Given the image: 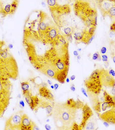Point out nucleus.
<instances>
[{"mask_svg":"<svg viewBox=\"0 0 115 130\" xmlns=\"http://www.w3.org/2000/svg\"><path fill=\"white\" fill-rule=\"evenodd\" d=\"M78 109L76 101L68 99L65 103L54 104L52 116L56 127L62 130H72L75 122Z\"/></svg>","mask_w":115,"mask_h":130,"instance_id":"obj_1","label":"nucleus"},{"mask_svg":"<svg viewBox=\"0 0 115 130\" xmlns=\"http://www.w3.org/2000/svg\"><path fill=\"white\" fill-rule=\"evenodd\" d=\"M0 44V76L16 80L19 76L17 62L5 42L1 41Z\"/></svg>","mask_w":115,"mask_h":130,"instance_id":"obj_2","label":"nucleus"},{"mask_svg":"<svg viewBox=\"0 0 115 130\" xmlns=\"http://www.w3.org/2000/svg\"><path fill=\"white\" fill-rule=\"evenodd\" d=\"M74 13L88 30L96 28L98 13L96 8L88 2L75 1L73 5Z\"/></svg>","mask_w":115,"mask_h":130,"instance_id":"obj_3","label":"nucleus"},{"mask_svg":"<svg viewBox=\"0 0 115 130\" xmlns=\"http://www.w3.org/2000/svg\"><path fill=\"white\" fill-rule=\"evenodd\" d=\"M12 85L10 79L0 76V115L6 110L11 99Z\"/></svg>","mask_w":115,"mask_h":130,"instance_id":"obj_4","label":"nucleus"},{"mask_svg":"<svg viewBox=\"0 0 115 130\" xmlns=\"http://www.w3.org/2000/svg\"><path fill=\"white\" fill-rule=\"evenodd\" d=\"M84 84L87 91L99 95L102 87L100 80V70L93 71L89 78L84 81Z\"/></svg>","mask_w":115,"mask_h":130,"instance_id":"obj_5","label":"nucleus"},{"mask_svg":"<svg viewBox=\"0 0 115 130\" xmlns=\"http://www.w3.org/2000/svg\"><path fill=\"white\" fill-rule=\"evenodd\" d=\"M23 111L20 110L14 113L6 120L5 125V130H21L22 118Z\"/></svg>","mask_w":115,"mask_h":130,"instance_id":"obj_6","label":"nucleus"},{"mask_svg":"<svg viewBox=\"0 0 115 130\" xmlns=\"http://www.w3.org/2000/svg\"><path fill=\"white\" fill-rule=\"evenodd\" d=\"M100 80L102 86L106 88H115V79L109 74L108 71L104 68L100 70Z\"/></svg>","mask_w":115,"mask_h":130,"instance_id":"obj_7","label":"nucleus"},{"mask_svg":"<svg viewBox=\"0 0 115 130\" xmlns=\"http://www.w3.org/2000/svg\"><path fill=\"white\" fill-rule=\"evenodd\" d=\"M23 95L25 97L26 103L29 105L30 108L32 110L36 112L39 108L41 98L38 97L37 95L33 96L30 90L26 93H23Z\"/></svg>","mask_w":115,"mask_h":130,"instance_id":"obj_8","label":"nucleus"},{"mask_svg":"<svg viewBox=\"0 0 115 130\" xmlns=\"http://www.w3.org/2000/svg\"><path fill=\"white\" fill-rule=\"evenodd\" d=\"M82 120L79 126L80 129L82 130L85 128L86 125L89 119H90L93 115V111L87 104H86L82 108Z\"/></svg>","mask_w":115,"mask_h":130,"instance_id":"obj_9","label":"nucleus"},{"mask_svg":"<svg viewBox=\"0 0 115 130\" xmlns=\"http://www.w3.org/2000/svg\"><path fill=\"white\" fill-rule=\"evenodd\" d=\"M97 113L100 119L102 121L106 122L110 124H115V108H111L101 114Z\"/></svg>","mask_w":115,"mask_h":130,"instance_id":"obj_10","label":"nucleus"},{"mask_svg":"<svg viewBox=\"0 0 115 130\" xmlns=\"http://www.w3.org/2000/svg\"><path fill=\"white\" fill-rule=\"evenodd\" d=\"M87 92L93 110L97 113H100L101 111L102 103L100 101L99 95L89 91H87Z\"/></svg>","mask_w":115,"mask_h":130,"instance_id":"obj_11","label":"nucleus"},{"mask_svg":"<svg viewBox=\"0 0 115 130\" xmlns=\"http://www.w3.org/2000/svg\"><path fill=\"white\" fill-rule=\"evenodd\" d=\"M21 130H39L37 126L32 122L26 114H24L22 116Z\"/></svg>","mask_w":115,"mask_h":130,"instance_id":"obj_12","label":"nucleus"},{"mask_svg":"<svg viewBox=\"0 0 115 130\" xmlns=\"http://www.w3.org/2000/svg\"><path fill=\"white\" fill-rule=\"evenodd\" d=\"M97 5L99 8L103 17L105 18L108 16V12L110 9L115 4L111 2L104 1L97 4Z\"/></svg>","mask_w":115,"mask_h":130,"instance_id":"obj_13","label":"nucleus"},{"mask_svg":"<svg viewBox=\"0 0 115 130\" xmlns=\"http://www.w3.org/2000/svg\"><path fill=\"white\" fill-rule=\"evenodd\" d=\"M70 3L71 0H47L49 10L70 4Z\"/></svg>","mask_w":115,"mask_h":130,"instance_id":"obj_14","label":"nucleus"},{"mask_svg":"<svg viewBox=\"0 0 115 130\" xmlns=\"http://www.w3.org/2000/svg\"><path fill=\"white\" fill-rule=\"evenodd\" d=\"M39 94L41 97L49 101L53 102L54 97L51 91L47 86H41L39 89Z\"/></svg>","mask_w":115,"mask_h":130,"instance_id":"obj_15","label":"nucleus"},{"mask_svg":"<svg viewBox=\"0 0 115 130\" xmlns=\"http://www.w3.org/2000/svg\"><path fill=\"white\" fill-rule=\"evenodd\" d=\"M47 99L45 98H41L40 103L39 105V108H42L46 110L47 115L48 116H52L53 111V106L54 105H52L51 102L46 100Z\"/></svg>","mask_w":115,"mask_h":130,"instance_id":"obj_16","label":"nucleus"},{"mask_svg":"<svg viewBox=\"0 0 115 130\" xmlns=\"http://www.w3.org/2000/svg\"><path fill=\"white\" fill-rule=\"evenodd\" d=\"M103 97L104 101L108 103L109 105L111 108H115V96H111L109 95L106 91H103Z\"/></svg>","mask_w":115,"mask_h":130,"instance_id":"obj_17","label":"nucleus"},{"mask_svg":"<svg viewBox=\"0 0 115 130\" xmlns=\"http://www.w3.org/2000/svg\"><path fill=\"white\" fill-rule=\"evenodd\" d=\"M21 86L23 94L26 93L29 90V83L28 82H23L21 83Z\"/></svg>","mask_w":115,"mask_h":130,"instance_id":"obj_18","label":"nucleus"},{"mask_svg":"<svg viewBox=\"0 0 115 130\" xmlns=\"http://www.w3.org/2000/svg\"><path fill=\"white\" fill-rule=\"evenodd\" d=\"M95 128V123L93 121L87 123L85 127L86 130H94Z\"/></svg>","mask_w":115,"mask_h":130,"instance_id":"obj_19","label":"nucleus"},{"mask_svg":"<svg viewBox=\"0 0 115 130\" xmlns=\"http://www.w3.org/2000/svg\"><path fill=\"white\" fill-rule=\"evenodd\" d=\"M108 16L111 19H114L115 18V5L112 7L108 12Z\"/></svg>","mask_w":115,"mask_h":130,"instance_id":"obj_20","label":"nucleus"},{"mask_svg":"<svg viewBox=\"0 0 115 130\" xmlns=\"http://www.w3.org/2000/svg\"><path fill=\"white\" fill-rule=\"evenodd\" d=\"M92 58L93 60L97 61H100L102 59L100 54L99 52H95V53H94V54L93 55Z\"/></svg>","mask_w":115,"mask_h":130,"instance_id":"obj_21","label":"nucleus"},{"mask_svg":"<svg viewBox=\"0 0 115 130\" xmlns=\"http://www.w3.org/2000/svg\"><path fill=\"white\" fill-rule=\"evenodd\" d=\"M110 108L109 105L108 104V103H107L106 102L104 101V102H103L101 105V109L102 111H105L107 110V108Z\"/></svg>","mask_w":115,"mask_h":130,"instance_id":"obj_22","label":"nucleus"},{"mask_svg":"<svg viewBox=\"0 0 115 130\" xmlns=\"http://www.w3.org/2000/svg\"><path fill=\"white\" fill-rule=\"evenodd\" d=\"M101 58L105 64L108 66L109 65V62H108V56L106 55H103L101 56Z\"/></svg>","mask_w":115,"mask_h":130,"instance_id":"obj_23","label":"nucleus"},{"mask_svg":"<svg viewBox=\"0 0 115 130\" xmlns=\"http://www.w3.org/2000/svg\"><path fill=\"white\" fill-rule=\"evenodd\" d=\"M81 90L82 93H83L86 97H88V94H87V91H86V90L85 88H82L81 89Z\"/></svg>","mask_w":115,"mask_h":130,"instance_id":"obj_24","label":"nucleus"},{"mask_svg":"<svg viewBox=\"0 0 115 130\" xmlns=\"http://www.w3.org/2000/svg\"><path fill=\"white\" fill-rule=\"evenodd\" d=\"M95 2L96 4H98V3H100L102 1H110V2H111L112 3H113L115 4V0H95Z\"/></svg>","mask_w":115,"mask_h":130,"instance_id":"obj_25","label":"nucleus"},{"mask_svg":"<svg viewBox=\"0 0 115 130\" xmlns=\"http://www.w3.org/2000/svg\"><path fill=\"white\" fill-rule=\"evenodd\" d=\"M107 52V48L105 47H102L100 49V53L102 54H105Z\"/></svg>","mask_w":115,"mask_h":130,"instance_id":"obj_26","label":"nucleus"},{"mask_svg":"<svg viewBox=\"0 0 115 130\" xmlns=\"http://www.w3.org/2000/svg\"><path fill=\"white\" fill-rule=\"evenodd\" d=\"M108 72H109V74L111 75V76H112L113 77H114V76H115V71H114L113 69H110L109 71H108Z\"/></svg>","mask_w":115,"mask_h":130,"instance_id":"obj_27","label":"nucleus"},{"mask_svg":"<svg viewBox=\"0 0 115 130\" xmlns=\"http://www.w3.org/2000/svg\"><path fill=\"white\" fill-rule=\"evenodd\" d=\"M19 106H20V108H24V107H25V103H24V102L22 100L20 101V102H19Z\"/></svg>","mask_w":115,"mask_h":130,"instance_id":"obj_28","label":"nucleus"},{"mask_svg":"<svg viewBox=\"0 0 115 130\" xmlns=\"http://www.w3.org/2000/svg\"><path fill=\"white\" fill-rule=\"evenodd\" d=\"M45 128L46 129V130H51L52 127H51V126L49 124H46L45 125Z\"/></svg>","mask_w":115,"mask_h":130,"instance_id":"obj_29","label":"nucleus"},{"mask_svg":"<svg viewBox=\"0 0 115 130\" xmlns=\"http://www.w3.org/2000/svg\"><path fill=\"white\" fill-rule=\"evenodd\" d=\"M70 89L71 90V91H72L73 92L75 91V86L74 84H72V85L71 86Z\"/></svg>","mask_w":115,"mask_h":130,"instance_id":"obj_30","label":"nucleus"},{"mask_svg":"<svg viewBox=\"0 0 115 130\" xmlns=\"http://www.w3.org/2000/svg\"><path fill=\"white\" fill-rule=\"evenodd\" d=\"M54 89H55V90H57V89H58V88L59 87V84H57V83H55V84L54 85Z\"/></svg>","mask_w":115,"mask_h":130,"instance_id":"obj_31","label":"nucleus"},{"mask_svg":"<svg viewBox=\"0 0 115 130\" xmlns=\"http://www.w3.org/2000/svg\"><path fill=\"white\" fill-rule=\"evenodd\" d=\"M111 92L112 94L113 95V96H115V88H112V89L111 90Z\"/></svg>","mask_w":115,"mask_h":130,"instance_id":"obj_32","label":"nucleus"},{"mask_svg":"<svg viewBox=\"0 0 115 130\" xmlns=\"http://www.w3.org/2000/svg\"><path fill=\"white\" fill-rule=\"evenodd\" d=\"M75 79V75H72V76H71L70 80V81H74Z\"/></svg>","mask_w":115,"mask_h":130,"instance_id":"obj_33","label":"nucleus"},{"mask_svg":"<svg viewBox=\"0 0 115 130\" xmlns=\"http://www.w3.org/2000/svg\"><path fill=\"white\" fill-rule=\"evenodd\" d=\"M73 54H74V55L75 56H78L79 55L78 52L77 51H74V53H73Z\"/></svg>","mask_w":115,"mask_h":130,"instance_id":"obj_34","label":"nucleus"},{"mask_svg":"<svg viewBox=\"0 0 115 130\" xmlns=\"http://www.w3.org/2000/svg\"><path fill=\"white\" fill-rule=\"evenodd\" d=\"M8 47L10 49H11L13 48V45L12 44H9L8 45Z\"/></svg>","mask_w":115,"mask_h":130,"instance_id":"obj_35","label":"nucleus"},{"mask_svg":"<svg viewBox=\"0 0 115 130\" xmlns=\"http://www.w3.org/2000/svg\"><path fill=\"white\" fill-rule=\"evenodd\" d=\"M103 124H104V125L106 127H108L109 126V123L106 122H103Z\"/></svg>","mask_w":115,"mask_h":130,"instance_id":"obj_36","label":"nucleus"},{"mask_svg":"<svg viewBox=\"0 0 115 130\" xmlns=\"http://www.w3.org/2000/svg\"><path fill=\"white\" fill-rule=\"evenodd\" d=\"M112 59H113L114 63H115V55L114 54L112 55Z\"/></svg>","mask_w":115,"mask_h":130,"instance_id":"obj_37","label":"nucleus"},{"mask_svg":"<svg viewBox=\"0 0 115 130\" xmlns=\"http://www.w3.org/2000/svg\"><path fill=\"white\" fill-rule=\"evenodd\" d=\"M47 82H48V83L49 85H52V82L51 81H50V80H47Z\"/></svg>","mask_w":115,"mask_h":130,"instance_id":"obj_38","label":"nucleus"},{"mask_svg":"<svg viewBox=\"0 0 115 130\" xmlns=\"http://www.w3.org/2000/svg\"><path fill=\"white\" fill-rule=\"evenodd\" d=\"M66 82H67V83H69L70 80L69 79V78L67 77V79H66Z\"/></svg>","mask_w":115,"mask_h":130,"instance_id":"obj_39","label":"nucleus"},{"mask_svg":"<svg viewBox=\"0 0 115 130\" xmlns=\"http://www.w3.org/2000/svg\"><path fill=\"white\" fill-rule=\"evenodd\" d=\"M77 58H78V59L79 60L80 59V58H81V57H80V56H79V55H78V56H77Z\"/></svg>","mask_w":115,"mask_h":130,"instance_id":"obj_40","label":"nucleus"},{"mask_svg":"<svg viewBox=\"0 0 115 130\" xmlns=\"http://www.w3.org/2000/svg\"><path fill=\"white\" fill-rule=\"evenodd\" d=\"M51 88L52 89H54V85L51 86Z\"/></svg>","mask_w":115,"mask_h":130,"instance_id":"obj_41","label":"nucleus"},{"mask_svg":"<svg viewBox=\"0 0 115 130\" xmlns=\"http://www.w3.org/2000/svg\"><path fill=\"white\" fill-rule=\"evenodd\" d=\"M81 50V49H78V51H80Z\"/></svg>","mask_w":115,"mask_h":130,"instance_id":"obj_42","label":"nucleus"},{"mask_svg":"<svg viewBox=\"0 0 115 130\" xmlns=\"http://www.w3.org/2000/svg\"><path fill=\"white\" fill-rule=\"evenodd\" d=\"M49 121H50V120H49V119H47V122H49Z\"/></svg>","mask_w":115,"mask_h":130,"instance_id":"obj_43","label":"nucleus"}]
</instances>
